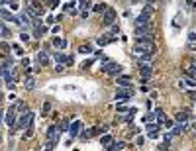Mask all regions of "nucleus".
<instances>
[{
  "instance_id": "26",
  "label": "nucleus",
  "mask_w": 196,
  "mask_h": 151,
  "mask_svg": "<svg viewBox=\"0 0 196 151\" xmlns=\"http://www.w3.org/2000/svg\"><path fill=\"white\" fill-rule=\"evenodd\" d=\"M92 136H96L94 128H90V129H82V132H81V137H82V139H88V137H92Z\"/></svg>"
},
{
  "instance_id": "25",
  "label": "nucleus",
  "mask_w": 196,
  "mask_h": 151,
  "mask_svg": "<svg viewBox=\"0 0 196 151\" xmlns=\"http://www.w3.org/2000/svg\"><path fill=\"white\" fill-rule=\"evenodd\" d=\"M153 12H155L153 4H145V6H143V10H141V14H145V16H149V18H151V16H153Z\"/></svg>"
},
{
  "instance_id": "1",
  "label": "nucleus",
  "mask_w": 196,
  "mask_h": 151,
  "mask_svg": "<svg viewBox=\"0 0 196 151\" xmlns=\"http://www.w3.org/2000/svg\"><path fill=\"white\" fill-rule=\"evenodd\" d=\"M147 51H157V45L153 41V37H135V45H133V53L141 55Z\"/></svg>"
},
{
  "instance_id": "8",
  "label": "nucleus",
  "mask_w": 196,
  "mask_h": 151,
  "mask_svg": "<svg viewBox=\"0 0 196 151\" xmlns=\"http://www.w3.org/2000/svg\"><path fill=\"white\" fill-rule=\"evenodd\" d=\"M139 65V75H141V79H151V75H153V69H151V65H147V63H137Z\"/></svg>"
},
{
  "instance_id": "11",
  "label": "nucleus",
  "mask_w": 196,
  "mask_h": 151,
  "mask_svg": "<svg viewBox=\"0 0 196 151\" xmlns=\"http://www.w3.org/2000/svg\"><path fill=\"white\" fill-rule=\"evenodd\" d=\"M47 139H59V136H61V128L57 124H53V126H49V129H47Z\"/></svg>"
},
{
  "instance_id": "36",
  "label": "nucleus",
  "mask_w": 196,
  "mask_h": 151,
  "mask_svg": "<svg viewBox=\"0 0 196 151\" xmlns=\"http://www.w3.org/2000/svg\"><path fill=\"white\" fill-rule=\"evenodd\" d=\"M69 126H71V122H69V120H63V122H61V124H59L61 132H67V129H69Z\"/></svg>"
},
{
  "instance_id": "47",
  "label": "nucleus",
  "mask_w": 196,
  "mask_h": 151,
  "mask_svg": "<svg viewBox=\"0 0 196 151\" xmlns=\"http://www.w3.org/2000/svg\"><path fill=\"white\" fill-rule=\"evenodd\" d=\"M90 65H92V61H85V63H82V65H81V67H82V69H88V67H90Z\"/></svg>"
},
{
  "instance_id": "46",
  "label": "nucleus",
  "mask_w": 196,
  "mask_h": 151,
  "mask_svg": "<svg viewBox=\"0 0 196 151\" xmlns=\"http://www.w3.org/2000/svg\"><path fill=\"white\" fill-rule=\"evenodd\" d=\"M22 65L24 67H30V59H28V57H22Z\"/></svg>"
},
{
  "instance_id": "12",
  "label": "nucleus",
  "mask_w": 196,
  "mask_h": 151,
  "mask_svg": "<svg viewBox=\"0 0 196 151\" xmlns=\"http://www.w3.org/2000/svg\"><path fill=\"white\" fill-rule=\"evenodd\" d=\"M186 129H188V122H184V124L177 122V124L173 126V129H171V132H173V136H182V133H184Z\"/></svg>"
},
{
  "instance_id": "5",
  "label": "nucleus",
  "mask_w": 196,
  "mask_h": 151,
  "mask_svg": "<svg viewBox=\"0 0 196 151\" xmlns=\"http://www.w3.org/2000/svg\"><path fill=\"white\" fill-rule=\"evenodd\" d=\"M133 35H135V37H153L151 24H145V26H137V28H133Z\"/></svg>"
},
{
  "instance_id": "30",
  "label": "nucleus",
  "mask_w": 196,
  "mask_h": 151,
  "mask_svg": "<svg viewBox=\"0 0 196 151\" xmlns=\"http://www.w3.org/2000/svg\"><path fill=\"white\" fill-rule=\"evenodd\" d=\"M155 116H157V124H165L167 116L163 114V110H155Z\"/></svg>"
},
{
  "instance_id": "37",
  "label": "nucleus",
  "mask_w": 196,
  "mask_h": 151,
  "mask_svg": "<svg viewBox=\"0 0 196 151\" xmlns=\"http://www.w3.org/2000/svg\"><path fill=\"white\" fill-rule=\"evenodd\" d=\"M155 118H157L155 112H151V110H149V114H145V122H147V124H149V122H153Z\"/></svg>"
},
{
  "instance_id": "55",
  "label": "nucleus",
  "mask_w": 196,
  "mask_h": 151,
  "mask_svg": "<svg viewBox=\"0 0 196 151\" xmlns=\"http://www.w3.org/2000/svg\"><path fill=\"white\" fill-rule=\"evenodd\" d=\"M41 151H49V149H45V147H43V149H41Z\"/></svg>"
},
{
  "instance_id": "9",
  "label": "nucleus",
  "mask_w": 196,
  "mask_h": 151,
  "mask_svg": "<svg viewBox=\"0 0 196 151\" xmlns=\"http://www.w3.org/2000/svg\"><path fill=\"white\" fill-rule=\"evenodd\" d=\"M81 129H82V122H81V120H75L73 124H71V128H69V136H71V139H75V137L81 133Z\"/></svg>"
},
{
  "instance_id": "10",
  "label": "nucleus",
  "mask_w": 196,
  "mask_h": 151,
  "mask_svg": "<svg viewBox=\"0 0 196 151\" xmlns=\"http://www.w3.org/2000/svg\"><path fill=\"white\" fill-rule=\"evenodd\" d=\"M0 20H2V22H16V24H20V18H16L10 10H2V8H0Z\"/></svg>"
},
{
  "instance_id": "24",
  "label": "nucleus",
  "mask_w": 196,
  "mask_h": 151,
  "mask_svg": "<svg viewBox=\"0 0 196 151\" xmlns=\"http://www.w3.org/2000/svg\"><path fill=\"white\" fill-rule=\"evenodd\" d=\"M159 126H161V124L149 122V124H147V133H159Z\"/></svg>"
},
{
  "instance_id": "51",
  "label": "nucleus",
  "mask_w": 196,
  "mask_h": 151,
  "mask_svg": "<svg viewBox=\"0 0 196 151\" xmlns=\"http://www.w3.org/2000/svg\"><path fill=\"white\" fill-rule=\"evenodd\" d=\"M167 147H169V145H159V149H157V151H169Z\"/></svg>"
},
{
  "instance_id": "4",
  "label": "nucleus",
  "mask_w": 196,
  "mask_h": 151,
  "mask_svg": "<svg viewBox=\"0 0 196 151\" xmlns=\"http://www.w3.org/2000/svg\"><path fill=\"white\" fill-rule=\"evenodd\" d=\"M4 122H6L8 128H16V122H18V110H16V104L12 108H8L6 116H4Z\"/></svg>"
},
{
  "instance_id": "43",
  "label": "nucleus",
  "mask_w": 196,
  "mask_h": 151,
  "mask_svg": "<svg viewBox=\"0 0 196 151\" xmlns=\"http://www.w3.org/2000/svg\"><path fill=\"white\" fill-rule=\"evenodd\" d=\"M20 39H22V41H30V35H28V32H22V33H20Z\"/></svg>"
},
{
  "instance_id": "35",
  "label": "nucleus",
  "mask_w": 196,
  "mask_h": 151,
  "mask_svg": "<svg viewBox=\"0 0 196 151\" xmlns=\"http://www.w3.org/2000/svg\"><path fill=\"white\" fill-rule=\"evenodd\" d=\"M49 112H51V102H43V112H41V114L47 116Z\"/></svg>"
},
{
  "instance_id": "38",
  "label": "nucleus",
  "mask_w": 196,
  "mask_h": 151,
  "mask_svg": "<svg viewBox=\"0 0 196 151\" xmlns=\"http://www.w3.org/2000/svg\"><path fill=\"white\" fill-rule=\"evenodd\" d=\"M59 4H61V0H49L47 6H49V8H59Z\"/></svg>"
},
{
  "instance_id": "23",
  "label": "nucleus",
  "mask_w": 196,
  "mask_h": 151,
  "mask_svg": "<svg viewBox=\"0 0 196 151\" xmlns=\"http://www.w3.org/2000/svg\"><path fill=\"white\" fill-rule=\"evenodd\" d=\"M135 108H130V112H128V114L126 116H124V118H122V122H126V124H130V122L133 120V118H135Z\"/></svg>"
},
{
  "instance_id": "49",
  "label": "nucleus",
  "mask_w": 196,
  "mask_h": 151,
  "mask_svg": "<svg viewBox=\"0 0 196 151\" xmlns=\"http://www.w3.org/2000/svg\"><path fill=\"white\" fill-rule=\"evenodd\" d=\"M55 20H57V18H53V16H47V20H45V22H47V24H53Z\"/></svg>"
},
{
  "instance_id": "2",
  "label": "nucleus",
  "mask_w": 196,
  "mask_h": 151,
  "mask_svg": "<svg viewBox=\"0 0 196 151\" xmlns=\"http://www.w3.org/2000/svg\"><path fill=\"white\" fill-rule=\"evenodd\" d=\"M122 69H124V67L120 65V63H116V61H110L108 57H102V73H106V75H112V77H118V75L122 73Z\"/></svg>"
},
{
  "instance_id": "14",
  "label": "nucleus",
  "mask_w": 196,
  "mask_h": 151,
  "mask_svg": "<svg viewBox=\"0 0 196 151\" xmlns=\"http://www.w3.org/2000/svg\"><path fill=\"white\" fill-rule=\"evenodd\" d=\"M116 82H118V86H126V89H131V86H133L131 79L128 77V75H122V77H116Z\"/></svg>"
},
{
  "instance_id": "52",
  "label": "nucleus",
  "mask_w": 196,
  "mask_h": 151,
  "mask_svg": "<svg viewBox=\"0 0 196 151\" xmlns=\"http://www.w3.org/2000/svg\"><path fill=\"white\" fill-rule=\"evenodd\" d=\"M4 116H6V114H4V110H0V124L4 122Z\"/></svg>"
},
{
  "instance_id": "53",
  "label": "nucleus",
  "mask_w": 196,
  "mask_h": 151,
  "mask_svg": "<svg viewBox=\"0 0 196 151\" xmlns=\"http://www.w3.org/2000/svg\"><path fill=\"white\" fill-rule=\"evenodd\" d=\"M2 100H4V96H2V92H0V104H2Z\"/></svg>"
},
{
  "instance_id": "44",
  "label": "nucleus",
  "mask_w": 196,
  "mask_h": 151,
  "mask_svg": "<svg viewBox=\"0 0 196 151\" xmlns=\"http://www.w3.org/2000/svg\"><path fill=\"white\" fill-rule=\"evenodd\" d=\"M59 32H61V26H53L51 28V33H53V35H57Z\"/></svg>"
},
{
  "instance_id": "20",
  "label": "nucleus",
  "mask_w": 196,
  "mask_h": 151,
  "mask_svg": "<svg viewBox=\"0 0 196 151\" xmlns=\"http://www.w3.org/2000/svg\"><path fill=\"white\" fill-rule=\"evenodd\" d=\"M51 45L55 49H63L65 45H67V41L65 39H61V37H57V35H53V39H51Z\"/></svg>"
},
{
  "instance_id": "42",
  "label": "nucleus",
  "mask_w": 196,
  "mask_h": 151,
  "mask_svg": "<svg viewBox=\"0 0 196 151\" xmlns=\"http://www.w3.org/2000/svg\"><path fill=\"white\" fill-rule=\"evenodd\" d=\"M118 112H120V114H126V112H130V108H126L124 104H120V106H118Z\"/></svg>"
},
{
  "instance_id": "48",
  "label": "nucleus",
  "mask_w": 196,
  "mask_h": 151,
  "mask_svg": "<svg viewBox=\"0 0 196 151\" xmlns=\"http://www.w3.org/2000/svg\"><path fill=\"white\" fill-rule=\"evenodd\" d=\"M143 141H145V137H141V136H139V137L135 139V143H137V145H143Z\"/></svg>"
},
{
  "instance_id": "27",
  "label": "nucleus",
  "mask_w": 196,
  "mask_h": 151,
  "mask_svg": "<svg viewBox=\"0 0 196 151\" xmlns=\"http://www.w3.org/2000/svg\"><path fill=\"white\" fill-rule=\"evenodd\" d=\"M24 86H26L28 90H33V89H35V79L28 77V79H26V82H24Z\"/></svg>"
},
{
  "instance_id": "54",
  "label": "nucleus",
  "mask_w": 196,
  "mask_h": 151,
  "mask_svg": "<svg viewBox=\"0 0 196 151\" xmlns=\"http://www.w3.org/2000/svg\"><path fill=\"white\" fill-rule=\"evenodd\" d=\"M2 139H4V137H2V133H0V143H2Z\"/></svg>"
},
{
  "instance_id": "31",
  "label": "nucleus",
  "mask_w": 196,
  "mask_h": 151,
  "mask_svg": "<svg viewBox=\"0 0 196 151\" xmlns=\"http://www.w3.org/2000/svg\"><path fill=\"white\" fill-rule=\"evenodd\" d=\"M173 132H167V133H163V143L165 145H171V141H173Z\"/></svg>"
},
{
  "instance_id": "34",
  "label": "nucleus",
  "mask_w": 196,
  "mask_h": 151,
  "mask_svg": "<svg viewBox=\"0 0 196 151\" xmlns=\"http://www.w3.org/2000/svg\"><path fill=\"white\" fill-rule=\"evenodd\" d=\"M124 147H126V143H124V141H116V143H114V147H112L110 151H122Z\"/></svg>"
},
{
  "instance_id": "41",
  "label": "nucleus",
  "mask_w": 196,
  "mask_h": 151,
  "mask_svg": "<svg viewBox=\"0 0 196 151\" xmlns=\"http://www.w3.org/2000/svg\"><path fill=\"white\" fill-rule=\"evenodd\" d=\"M165 126H167V129H169V132H171V129H173V126H174V122L167 118V120H165Z\"/></svg>"
},
{
  "instance_id": "57",
  "label": "nucleus",
  "mask_w": 196,
  "mask_h": 151,
  "mask_svg": "<svg viewBox=\"0 0 196 151\" xmlns=\"http://www.w3.org/2000/svg\"><path fill=\"white\" fill-rule=\"evenodd\" d=\"M47 2H49V0H47Z\"/></svg>"
},
{
  "instance_id": "45",
  "label": "nucleus",
  "mask_w": 196,
  "mask_h": 151,
  "mask_svg": "<svg viewBox=\"0 0 196 151\" xmlns=\"http://www.w3.org/2000/svg\"><path fill=\"white\" fill-rule=\"evenodd\" d=\"M12 49H14V51H16V53H18V55H22V53H24V49H22V47H20V45H14V47H12Z\"/></svg>"
},
{
  "instance_id": "16",
  "label": "nucleus",
  "mask_w": 196,
  "mask_h": 151,
  "mask_svg": "<svg viewBox=\"0 0 196 151\" xmlns=\"http://www.w3.org/2000/svg\"><path fill=\"white\" fill-rule=\"evenodd\" d=\"M18 18H20V26H24V28H30L32 26V18H30V14H28L26 10H24Z\"/></svg>"
},
{
  "instance_id": "22",
  "label": "nucleus",
  "mask_w": 196,
  "mask_h": 151,
  "mask_svg": "<svg viewBox=\"0 0 196 151\" xmlns=\"http://www.w3.org/2000/svg\"><path fill=\"white\" fill-rule=\"evenodd\" d=\"M45 32H47V28H45V26H37L35 32H33V37H35V39H41V37L45 35Z\"/></svg>"
},
{
  "instance_id": "18",
  "label": "nucleus",
  "mask_w": 196,
  "mask_h": 151,
  "mask_svg": "<svg viewBox=\"0 0 196 151\" xmlns=\"http://www.w3.org/2000/svg\"><path fill=\"white\" fill-rule=\"evenodd\" d=\"M0 37H2V39H10V37H12L10 28H8L4 22H0Z\"/></svg>"
},
{
  "instance_id": "40",
  "label": "nucleus",
  "mask_w": 196,
  "mask_h": 151,
  "mask_svg": "<svg viewBox=\"0 0 196 151\" xmlns=\"http://www.w3.org/2000/svg\"><path fill=\"white\" fill-rule=\"evenodd\" d=\"M112 35H116V33H120V26H118V24H112Z\"/></svg>"
},
{
  "instance_id": "56",
  "label": "nucleus",
  "mask_w": 196,
  "mask_h": 151,
  "mask_svg": "<svg viewBox=\"0 0 196 151\" xmlns=\"http://www.w3.org/2000/svg\"><path fill=\"white\" fill-rule=\"evenodd\" d=\"M194 129H196V126H194Z\"/></svg>"
},
{
  "instance_id": "33",
  "label": "nucleus",
  "mask_w": 196,
  "mask_h": 151,
  "mask_svg": "<svg viewBox=\"0 0 196 151\" xmlns=\"http://www.w3.org/2000/svg\"><path fill=\"white\" fill-rule=\"evenodd\" d=\"M33 136V124L28 126V129H26V133H24V139H30V137Z\"/></svg>"
},
{
  "instance_id": "6",
  "label": "nucleus",
  "mask_w": 196,
  "mask_h": 151,
  "mask_svg": "<svg viewBox=\"0 0 196 151\" xmlns=\"http://www.w3.org/2000/svg\"><path fill=\"white\" fill-rule=\"evenodd\" d=\"M131 96V89H126V86H118V90H116V102H128Z\"/></svg>"
},
{
  "instance_id": "28",
  "label": "nucleus",
  "mask_w": 196,
  "mask_h": 151,
  "mask_svg": "<svg viewBox=\"0 0 196 151\" xmlns=\"http://www.w3.org/2000/svg\"><path fill=\"white\" fill-rule=\"evenodd\" d=\"M78 8L81 10H90L92 4H90V0H78Z\"/></svg>"
},
{
  "instance_id": "50",
  "label": "nucleus",
  "mask_w": 196,
  "mask_h": 151,
  "mask_svg": "<svg viewBox=\"0 0 196 151\" xmlns=\"http://www.w3.org/2000/svg\"><path fill=\"white\" fill-rule=\"evenodd\" d=\"M14 0H0V6H4V4H12Z\"/></svg>"
},
{
  "instance_id": "13",
  "label": "nucleus",
  "mask_w": 196,
  "mask_h": 151,
  "mask_svg": "<svg viewBox=\"0 0 196 151\" xmlns=\"http://www.w3.org/2000/svg\"><path fill=\"white\" fill-rule=\"evenodd\" d=\"M35 61H37V65H39V67L49 65V53H47V51H37Z\"/></svg>"
},
{
  "instance_id": "19",
  "label": "nucleus",
  "mask_w": 196,
  "mask_h": 151,
  "mask_svg": "<svg viewBox=\"0 0 196 151\" xmlns=\"http://www.w3.org/2000/svg\"><path fill=\"white\" fill-rule=\"evenodd\" d=\"M153 55H155V51H147V53H141V55H137V61H139V63H151Z\"/></svg>"
},
{
  "instance_id": "39",
  "label": "nucleus",
  "mask_w": 196,
  "mask_h": 151,
  "mask_svg": "<svg viewBox=\"0 0 196 151\" xmlns=\"http://www.w3.org/2000/svg\"><path fill=\"white\" fill-rule=\"evenodd\" d=\"M196 41V32L192 30V32H188V43H194Z\"/></svg>"
},
{
  "instance_id": "7",
  "label": "nucleus",
  "mask_w": 196,
  "mask_h": 151,
  "mask_svg": "<svg viewBox=\"0 0 196 151\" xmlns=\"http://www.w3.org/2000/svg\"><path fill=\"white\" fill-rule=\"evenodd\" d=\"M116 10L114 8H106V12H104V16H102V24L104 26H112V24H116Z\"/></svg>"
},
{
  "instance_id": "17",
  "label": "nucleus",
  "mask_w": 196,
  "mask_h": 151,
  "mask_svg": "<svg viewBox=\"0 0 196 151\" xmlns=\"http://www.w3.org/2000/svg\"><path fill=\"white\" fill-rule=\"evenodd\" d=\"M112 41H116V35H112V33H110V35H100L98 39H96V43H98V45H102V47H104V45L112 43Z\"/></svg>"
},
{
  "instance_id": "21",
  "label": "nucleus",
  "mask_w": 196,
  "mask_h": 151,
  "mask_svg": "<svg viewBox=\"0 0 196 151\" xmlns=\"http://www.w3.org/2000/svg\"><path fill=\"white\" fill-rule=\"evenodd\" d=\"M188 118H190V112L188 110H182V112H177V122H181V124H184V122H188Z\"/></svg>"
},
{
  "instance_id": "3",
  "label": "nucleus",
  "mask_w": 196,
  "mask_h": 151,
  "mask_svg": "<svg viewBox=\"0 0 196 151\" xmlns=\"http://www.w3.org/2000/svg\"><path fill=\"white\" fill-rule=\"evenodd\" d=\"M33 116H35V114L30 112V110L24 112V114L18 118V122H16V128H12V132H18V129H28V126L33 124Z\"/></svg>"
},
{
  "instance_id": "15",
  "label": "nucleus",
  "mask_w": 196,
  "mask_h": 151,
  "mask_svg": "<svg viewBox=\"0 0 196 151\" xmlns=\"http://www.w3.org/2000/svg\"><path fill=\"white\" fill-rule=\"evenodd\" d=\"M149 16H145V14H139V16H135L133 18V28H137V26H145V24H149Z\"/></svg>"
},
{
  "instance_id": "29",
  "label": "nucleus",
  "mask_w": 196,
  "mask_h": 151,
  "mask_svg": "<svg viewBox=\"0 0 196 151\" xmlns=\"http://www.w3.org/2000/svg\"><path fill=\"white\" fill-rule=\"evenodd\" d=\"M92 8H94V12H100V14H104L108 6H106V4H104V2H98V4H94Z\"/></svg>"
},
{
  "instance_id": "32",
  "label": "nucleus",
  "mask_w": 196,
  "mask_h": 151,
  "mask_svg": "<svg viewBox=\"0 0 196 151\" xmlns=\"http://www.w3.org/2000/svg\"><path fill=\"white\" fill-rule=\"evenodd\" d=\"M78 51H81V53H86V55H90V53H92V45H90V43L81 45V47H78Z\"/></svg>"
}]
</instances>
